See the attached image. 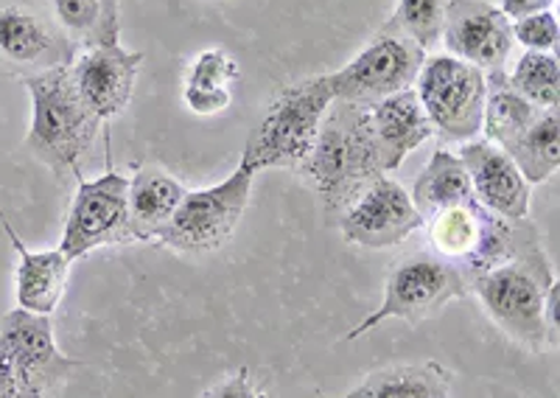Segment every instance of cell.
<instances>
[{"mask_svg":"<svg viewBox=\"0 0 560 398\" xmlns=\"http://www.w3.org/2000/svg\"><path fill=\"white\" fill-rule=\"evenodd\" d=\"M510 32H513V43H522L527 51H544L558 54L560 26L555 12H538L527 14V17L510 20Z\"/></svg>","mask_w":560,"mask_h":398,"instance_id":"27","label":"cell"},{"mask_svg":"<svg viewBox=\"0 0 560 398\" xmlns=\"http://www.w3.org/2000/svg\"><path fill=\"white\" fill-rule=\"evenodd\" d=\"M183 197L185 188L172 174L160 168H140L127 188L129 231L135 242H158Z\"/></svg>","mask_w":560,"mask_h":398,"instance_id":"18","label":"cell"},{"mask_svg":"<svg viewBox=\"0 0 560 398\" xmlns=\"http://www.w3.org/2000/svg\"><path fill=\"white\" fill-rule=\"evenodd\" d=\"M370 121H373V136H376L384 174L398 172L401 163L407 161V154L423 147L434 136L432 121H429L415 87L373 104Z\"/></svg>","mask_w":560,"mask_h":398,"instance_id":"15","label":"cell"},{"mask_svg":"<svg viewBox=\"0 0 560 398\" xmlns=\"http://www.w3.org/2000/svg\"><path fill=\"white\" fill-rule=\"evenodd\" d=\"M334 104L325 77L289 84L269 104L267 116L249 132L242 163L253 174L264 168H300L308 161L319 136V124Z\"/></svg>","mask_w":560,"mask_h":398,"instance_id":"4","label":"cell"},{"mask_svg":"<svg viewBox=\"0 0 560 398\" xmlns=\"http://www.w3.org/2000/svg\"><path fill=\"white\" fill-rule=\"evenodd\" d=\"M513 91L522 93L533 107L558 109L560 102V65L558 54L527 51L508 77Z\"/></svg>","mask_w":560,"mask_h":398,"instance_id":"25","label":"cell"},{"mask_svg":"<svg viewBox=\"0 0 560 398\" xmlns=\"http://www.w3.org/2000/svg\"><path fill=\"white\" fill-rule=\"evenodd\" d=\"M253 180L255 174L244 163H238L236 172L224 177L219 186L185 191L183 202L158 236L160 245L188 253V256L219 250L236 233L238 222L247 211Z\"/></svg>","mask_w":560,"mask_h":398,"instance_id":"6","label":"cell"},{"mask_svg":"<svg viewBox=\"0 0 560 398\" xmlns=\"http://www.w3.org/2000/svg\"><path fill=\"white\" fill-rule=\"evenodd\" d=\"M558 297H560V286L558 281H555V286L547 295V303H544V317H547V328L555 340H558Z\"/></svg>","mask_w":560,"mask_h":398,"instance_id":"31","label":"cell"},{"mask_svg":"<svg viewBox=\"0 0 560 398\" xmlns=\"http://www.w3.org/2000/svg\"><path fill=\"white\" fill-rule=\"evenodd\" d=\"M524 174L529 186L549 180L560 168V121L558 109H541L522 136L502 149Z\"/></svg>","mask_w":560,"mask_h":398,"instance_id":"24","label":"cell"},{"mask_svg":"<svg viewBox=\"0 0 560 398\" xmlns=\"http://www.w3.org/2000/svg\"><path fill=\"white\" fill-rule=\"evenodd\" d=\"M443 43L452 57L477 65L479 71H499L513 51V32L502 9L482 0H448Z\"/></svg>","mask_w":560,"mask_h":398,"instance_id":"13","label":"cell"},{"mask_svg":"<svg viewBox=\"0 0 560 398\" xmlns=\"http://www.w3.org/2000/svg\"><path fill=\"white\" fill-rule=\"evenodd\" d=\"M427 62V51L401 34L382 32L342 71L325 73V84L334 102H350L373 107L382 98L409 91Z\"/></svg>","mask_w":560,"mask_h":398,"instance_id":"8","label":"cell"},{"mask_svg":"<svg viewBox=\"0 0 560 398\" xmlns=\"http://www.w3.org/2000/svg\"><path fill=\"white\" fill-rule=\"evenodd\" d=\"M300 172L331 208L353 206L378 177H384L370 107L334 102Z\"/></svg>","mask_w":560,"mask_h":398,"instance_id":"1","label":"cell"},{"mask_svg":"<svg viewBox=\"0 0 560 398\" xmlns=\"http://www.w3.org/2000/svg\"><path fill=\"white\" fill-rule=\"evenodd\" d=\"M127 188L129 177L118 172H107L98 180L79 177L77 197L70 202L68 222L59 242V250L70 261H79L98 247L132 245Z\"/></svg>","mask_w":560,"mask_h":398,"instance_id":"9","label":"cell"},{"mask_svg":"<svg viewBox=\"0 0 560 398\" xmlns=\"http://www.w3.org/2000/svg\"><path fill=\"white\" fill-rule=\"evenodd\" d=\"M242 79V68L222 48H205L188 68L183 98L197 116H219L233 104V84Z\"/></svg>","mask_w":560,"mask_h":398,"instance_id":"19","label":"cell"},{"mask_svg":"<svg viewBox=\"0 0 560 398\" xmlns=\"http://www.w3.org/2000/svg\"><path fill=\"white\" fill-rule=\"evenodd\" d=\"M485 82H488L482 113L485 141L504 149L508 143H513L522 136L524 129L538 118L541 109L533 107L522 93L513 91V84L508 82V73L490 71L485 73Z\"/></svg>","mask_w":560,"mask_h":398,"instance_id":"23","label":"cell"},{"mask_svg":"<svg viewBox=\"0 0 560 398\" xmlns=\"http://www.w3.org/2000/svg\"><path fill=\"white\" fill-rule=\"evenodd\" d=\"M51 9L73 46L121 43V0H51Z\"/></svg>","mask_w":560,"mask_h":398,"instance_id":"22","label":"cell"},{"mask_svg":"<svg viewBox=\"0 0 560 398\" xmlns=\"http://www.w3.org/2000/svg\"><path fill=\"white\" fill-rule=\"evenodd\" d=\"M446 12L448 0H398V9L384 26V32L401 34L427 51V48L438 46V39L443 37Z\"/></svg>","mask_w":560,"mask_h":398,"instance_id":"26","label":"cell"},{"mask_svg":"<svg viewBox=\"0 0 560 398\" xmlns=\"http://www.w3.org/2000/svg\"><path fill=\"white\" fill-rule=\"evenodd\" d=\"M143 59H147L143 54L127 51L121 43L84 48L73 59L70 73H73L79 98L98 121H109L127 109Z\"/></svg>","mask_w":560,"mask_h":398,"instance_id":"12","label":"cell"},{"mask_svg":"<svg viewBox=\"0 0 560 398\" xmlns=\"http://www.w3.org/2000/svg\"><path fill=\"white\" fill-rule=\"evenodd\" d=\"M555 0H502V14L508 20H518V17H527V14H538V12H547L552 7Z\"/></svg>","mask_w":560,"mask_h":398,"instance_id":"29","label":"cell"},{"mask_svg":"<svg viewBox=\"0 0 560 398\" xmlns=\"http://www.w3.org/2000/svg\"><path fill=\"white\" fill-rule=\"evenodd\" d=\"M555 270L549 264L544 242L527 247L518 256L479 272L468 281V292L479 297L490 320L502 328L513 342L533 353L558 348L549 335L544 303L555 286Z\"/></svg>","mask_w":560,"mask_h":398,"instance_id":"2","label":"cell"},{"mask_svg":"<svg viewBox=\"0 0 560 398\" xmlns=\"http://www.w3.org/2000/svg\"><path fill=\"white\" fill-rule=\"evenodd\" d=\"M0 398H20V385H18V373H14V362L3 346H0Z\"/></svg>","mask_w":560,"mask_h":398,"instance_id":"30","label":"cell"},{"mask_svg":"<svg viewBox=\"0 0 560 398\" xmlns=\"http://www.w3.org/2000/svg\"><path fill=\"white\" fill-rule=\"evenodd\" d=\"M0 222L7 227L9 238L20 253L18 264V308H26L32 315H51L65 297L70 276V258L62 250H28L18 238V233L9 227V222L0 213Z\"/></svg>","mask_w":560,"mask_h":398,"instance_id":"17","label":"cell"},{"mask_svg":"<svg viewBox=\"0 0 560 398\" xmlns=\"http://www.w3.org/2000/svg\"><path fill=\"white\" fill-rule=\"evenodd\" d=\"M205 398H267L258 387L249 382V373L247 367L236 371L230 379H224L222 385L213 387V393H208Z\"/></svg>","mask_w":560,"mask_h":398,"instance_id":"28","label":"cell"},{"mask_svg":"<svg viewBox=\"0 0 560 398\" xmlns=\"http://www.w3.org/2000/svg\"><path fill=\"white\" fill-rule=\"evenodd\" d=\"M468 295V278L457 264L440 256L418 253L395 264L384 286V301L378 312L364 317L348 340H359L384 320H404L409 326H418L427 317H434L443 306H448L457 297Z\"/></svg>","mask_w":560,"mask_h":398,"instance_id":"5","label":"cell"},{"mask_svg":"<svg viewBox=\"0 0 560 398\" xmlns=\"http://www.w3.org/2000/svg\"><path fill=\"white\" fill-rule=\"evenodd\" d=\"M454 376L438 362L395 365L370 373L362 385L337 398H452Z\"/></svg>","mask_w":560,"mask_h":398,"instance_id":"21","label":"cell"},{"mask_svg":"<svg viewBox=\"0 0 560 398\" xmlns=\"http://www.w3.org/2000/svg\"><path fill=\"white\" fill-rule=\"evenodd\" d=\"M0 54L9 62L39 65L43 71L77 59V48L65 34L54 32L39 14L23 7L0 9Z\"/></svg>","mask_w":560,"mask_h":398,"instance_id":"16","label":"cell"},{"mask_svg":"<svg viewBox=\"0 0 560 398\" xmlns=\"http://www.w3.org/2000/svg\"><path fill=\"white\" fill-rule=\"evenodd\" d=\"M457 157L468 172L477 206L508 219V222L529 216L533 186L524 180V174L510 161L508 152L488 141H474L465 143Z\"/></svg>","mask_w":560,"mask_h":398,"instance_id":"14","label":"cell"},{"mask_svg":"<svg viewBox=\"0 0 560 398\" xmlns=\"http://www.w3.org/2000/svg\"><path fill=\"white\" fill-rule=\"evenodd\" d=\"M23 84L32 96L28 152L54 172H77L79 157L93 147L102 121L79 98L70 65L34 73Z\"/></svg>","mask_w":560,"mask_h":398,"instance_id":"3","label":"cell"},{"mask_svg":"<svg viewBox=\"0 0 560 398\" xmlns=\"http://www.w3.org/2000/svg\"><path fill=\"white\" fill-rule=\"evenodd\" d=\"M415 93L427 109L434 136L443 141H471L482 132L488 82L477 65L463 62L452 54L427 57L415 82Z\"/></svg>","mask_w":560,"mask_h":398,"instance_id":"7","label":"cell"},{"mask_svg":"<svg viewBox=\"0 0 560 398\" xmlns=\"http://www.w3.org/2000/svg\"><path fill=\"white\" fill-rule=\"evenodd\" d=\"M0 346L14 362L20 398H45L79 367L77 360H68L57 348L51 315L14 308L0 317Z\"/></svg>","mask_w":560,"mask_h":398,"instance_id":"10","label":"cell"},{"mask_svg":"<svg viewBox=\"0 0 560 398\" xmlns=\"http://www.w3.org/2000/svg\"><path fill=\"white\" fill-rule=\"evenodd\" d=\"M409 199H412V206L423 216V222L432 219L434 213L446 211V208L477 202L463 161L454 152H446V149H438L429 157V163L418 174V180H415Z\"/></svg>","mask_w":560,"mask_h":398,"instance_id":"20","label":"cell"},{"mask_svg":"<svg viewBox=\"0 0 560 398\" xmlns=\"http://www.w3.org/2000/svg\"><path fill=\"white\" fill-rule=\"evenodd\" d=\"M423 225L427 222L412 206L407 188L384 174L348 208L342 219V236L350 245L387 250L393 245H401L404 238H409Z\"/></svg>","mask_w":560,"mask_h":398,"instance_id":"11","label":"cell"}]
</instances>
